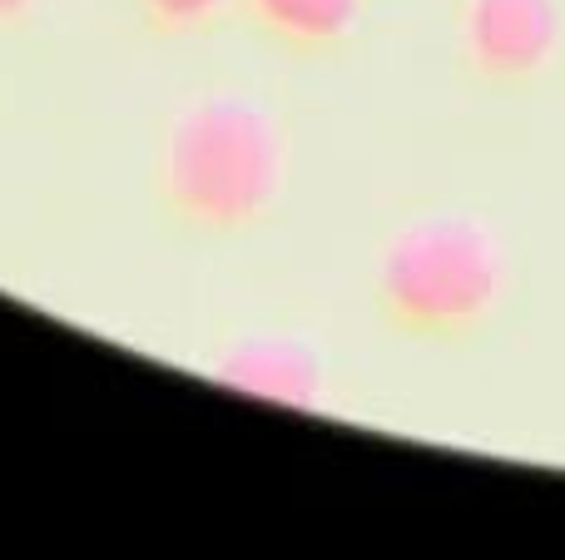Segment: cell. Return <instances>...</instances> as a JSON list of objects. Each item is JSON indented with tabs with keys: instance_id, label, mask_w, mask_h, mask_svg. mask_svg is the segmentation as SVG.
<instances>
[{
	"instance_id": "3957f363",
	"label": "cell",
	"mask_w": 565,
	"mask_h": 560,
	"mask_svg": "<svg viewBox=\"0 0 565 560\" xmlns=\"http://www.w3.org/2000/svg\"><path fill=\"white\" fill-rule=\"evenodd\" d=\"M451 65L481 95L541 89L565 60V0H451Z\"/></svg>"
},
{
	"instance_id": "277c9868",
	"label": "cell",
	"mask_w": 565,
	"mask_h": 560,
	"mask_svg": "<svg viewBox=\"0 0 565 560\" xmlns=\"http://www.w3.org/2000/svg\"><path fill=\"white\" fill-rule=\"evenodd\" d=\"M209 383L234 387V392L264 397L298 412H328V363L318 347L292 333H238L204 363Z\"/></svg>"
},
{
	"instance_id": "7a4b0ae2",
	"label": "cell",
	"mask_w": 565,
	"mask_h": 560,
	"mask_svg": "<svg viewBox=\"0 0 565 560\" xmlns=\"http://www.w3.org/2000/svg\"><path fill=\"white\" fill-rule=\"evenodd\" d=\"M511 298V248L467 208H422L387 228L372 254V317L417 347H471Z\"/></svg>"
},
{
	"instance_id": "5b68a950",
	"label": "cell",
	"mask_w": 565,
	"mask_h": 560,
	"mask_svg": "<svg viewBox=\"0 0 565 560\" xmlns=\"http://www.w3.org/2000/svg\"><path fill=\"white\" fill-rule=\"evenodd\" d=\"M372 0H244L238 20L258 45L298 65H328L358 50Z\"/></svg>"
},
{
	"instance_id": "8992f818",
	"label": "cell",
	"mask_w": 565,
	"mask_h": 560,
	"mask_svg": "<svg viewBox=\"0 0 565 560\" xmlns=\"http://www.w3.org/2000/svg\"><path fill=\"white\" fill-rule=\"evenodd\" d=\"M244 0H129L139 30L154 40H204L238 20Z\"/></svg>"
},
{
	"instance_id": "52a82bcc",
	"label": "cell",
	"mask_w": 565,
	"mask_h": 560,
	"mask_svg": "<svg viewBox=\"0 0 565 560\" xmlns=\"http://www.w3.org/2000/svg\"><path fill=\"white\" fill-rule=\"evenodd\" d=\"M40 6H45V0H0V35H10V30H25L30 20L40 15Z\"/></svg>"
},
{
	"instance_id": "6da1fadb",
	"label": "cell",
	"mask_w": 565,
	"mask_h": 560,
	"mask_svg": "<svg viewBox=\"0 0 565 560\" xmlns=\"http://www.w3.org/2000/svg\"><path fill=\"white\" fill-rule=\"evenodd\" d=\"M288 125L248 89L209 85L164 119L149 169L154 208L174 234L244 238L274 224L288 194Z\"/></svg>"
}]
</instances>
